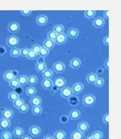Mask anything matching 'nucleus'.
I'll return each mask as SVG.
<instances>
[{"label":"nucleus","instance_id":"obj_1","mask_svg":"<svg viewBox=\"0 0 121 139\" xmlns=\"http://www.w3.org/2000/svg\"><path fill=\"white\" fill-rule=\"evenodd\" d=\"M96 97L91 94H88L84 96L83 99V103L85 106L88 107L92 106L96 102Z\"/></svg>","mask_w":121,"mask_h":139},{"label":"nucleus","instance_id":"obj_2","mask_svg":"<svg viewBox=\"0 0 121 139\" xmlns=\"http://www.w3.org/2000/svg\"><path fill=\"white\" fill-rule=\"evenodd\" d=\"M19 43V39L18 37L16 36H14V35H12V36H9L7 38V40H6V44L9 46V47H13V48H15V47H17Z\"/></svg>","mask_w":121,"mask_h":139},{"label":"nucleus","instance_id":"obj_3","mask_svg":"<svg viewBox=\"0 0 121 139\" xmlns=\"http://www.w3.org/2000/svg\"><path fill=\"white\" fill-rule=\"evenodd\" d=\"M56 87L58 88L62 89L64 87H65L66 85V80L63 77H57V78L55 79L54 83H53Z\"/></svg>","mask_w":121,"mask_h":139},{"label":"nucleus","instance_id":"obj_4","mask_svg":"<svg viewBox=\"0 0 121 139\" xmlns=\"http://www.w3.org/2000/svg\"><path fill=\"white\" fill-rule=\"evenodd\" d=\"M66 41H67V36L64 33H62V34H58L54 41L55 43H56L58 45H62L65 44Z\"/></svg>","mask_w":121,"mask_h":139},{"label":"nucleus","instance_id":"obj_5","mask_svg":"<svg viewBox=\"0 0 121 139\" xmlns=\"http://www.w3.org/2000/svg\"><path fill=\"white\" fill-rule=\"evenodd\" d=\"M65 69V66L63 62H56L53 65V70L57 73H62Z\"/></svg>","mask_w":121,"mask_h":139},{"label":"nucleus","instance_id":"obj_6","mask_svg":"<svg viewBox=\"0 0 121 139\" xmlns=\"http://www.w3.org/2000/svg\"><path fill=\"white\" fill-rule=\"evenodd\" d=\"M19 28H20V26H19V23H17V22H12L8 26V30L10 32L14 34L19 31Z\"/></svg>","mask_w":121,"mask_h":139},{"label":"nucleus","instance_id":"obj_7","mask_svg":"<svg viewBox=\"0 0 121 139\" xmlns=\"http://www.w3.org/2000/svg\"><path fill=\"white\" fill-rule=\"evenodd\" d=\"M72 92L71 88H70L69 87H64V88L62 89L61 91V95L65 99H69L72 96Z\"/></svg>","mask_w":121,"mask_h":139},{"label":"nucleus","instance_id":"obj_8","mask_svg":"<svg viewBox=\"0 0 121 139\" xmlns=\"http://www.w3.org/2000/svg\"><path fill=\"white\" fill-rule=\"evenodd\" d=\"M3 78L6 81L10 82L13 79L16 78V75H15L14 72L12 70H7L4 73Z\"/></svg>","mask_w":121,"mask_h":139},{"label":"nucleus","instance_id":"obj_9","mask_svg":"<svg viewBox=\"0 0 121 139\" xmlns=\"http://www.w3.org/2000/svg\"><path fill=\"white\" fill-rule=\"evenodd\" d=\"M83 84H82V83H75L73 86H72V92L75 94H79L80 93L82 92V91L83 90Z\"/></svg>","mask_w":121,"mask_h":139},{"label":"nucleus","instance_id":"obj_10","mask_svg":"<svg viewBox=\"0 0 121 139\" xmlns=\"http://www.w3.org/2000/svg\"><path fill=\"white\" fill-rule=\"evenodd\" d=\"M29 132L33 137H37L41 133V130L37 126H32L30 127Z\"/></svg>","mask_w":121,"mask_h":139},{"label":"nucleus","instance_id":"obj_11","mask_svg":"<svg viewBox=\"0 0 121 139\" xmlns=\"http://www.w3.org/2000/svg\"><path fill=\"white\" fill-rule=\"evenodd\" d=\"M30 103L33 107L35 106H41L42 104V99L38 96H33L30 99Z\"/></svg>","mask_w":121,"mask_h":139},{"label":"nucleus","instance_id":"obj_12","mask_svg":"<svg viewBox=\"0 0 121 139\" xmlns=\"http://www.w3.org/2000/svg\"><path fill=\"white\" fill-rule=\"evenodd\" d=\"M48 17L45 15H41L38 16L36 19V23H37L38 25L40 26H44L45 25H46V23H48Z\"/></svg>","mask_w":121,"mask_h":139},{"label":"nucleus","instance_id":"obj_13","mask_svg":"<svg viewBox=\"0 0 121 139\" xmlns=\"http://www.w3.org/2000/svg\"><path fill=\"white\" fill-rule=\"evenodd\" d=\"M14 112L12 109H5L2 112L3 119H6V120H10L13 117Z\"/></svg>","mask_w":121,"mask_h":139},{"label":"nucleus","instance_id":"obj_14","mask_svg":"<svg viewBox=\"0 0 121 139\" xmlns=\"http://www.w3.org/2000/svg\"><path fill=\"white\" fill-rule=\"evenodd\" d=\"M93 25L96 28H101L104 25V20L103 18H97L93 20Z\"/></svg>","mask_w":121,"mask_h":139},{"label":"nucleus","instance_id":"obj_15","mask_svg":"<svg viewBox=\"0 0 121 139\" xmlns=\"http://www.w3.org/2000/svg\"><path fill=\"white\" fill-rule=\"evenodd\" d=\"M82 65V62L78 58H73L70 62V66L73 69H78Z\"/></svg>","mask_w":121,"mask_h":139},{"label":"nucleus","instance_id":"obj_16","mask_svg":"<svg viewBox=\"0 0 121 139\" xmlns=\"http://www.w3.org/2000/svg\"><path fill=\"white\" fill-rule=\"evenodd\" d=\"M10 121L9 120L2 119L0 120V128L2 130H7L10 127Z\"/></svg>","mask_w":121,"mask_h":139},{"label":"nucleus","instance_id":"obj_17","mask_svg":"<svg viewBox=\"0 0 121 139\" xmlns=\"http://www.w3.org/2000/svg\"><path fill=\"white\" fill-rule=\"evenodd\" d=\"M53 83L51 79H44L42 81V86L45 90H49L50 88H51V87L53 86Z\"/></svg>","mask_w":121,"mask_h":139},{"label":"nucleus","instance_id":"obj_18","mask_svg":"<svg viewBox=\"0 0 121 139\" xmlns=\"http://www.w3.org/2000/svg\"><path fill=\"white\" fill-rule=\"evenodd\" d=\"M78 131H79L82 132V133H85V132L89 130V124L86 122H80V123L78 124Z\"/></svg>","mask_w":121,"mask_h":139},{"label":"nucleus","instance_id":"obj_19","mask_svg":"<svg viewBox=\"0 0 121 139\" xmlns=\"http://www.w3.org/2000/svg\"><path fill=\"white\" fill-rule=\"evenodd\" d=\"M81 116V113L79 110L78 109H72L71 112H70L69 117L72 120H76L79 119Z\"/></svg>","mask_w":121,"mask_h":139},{"label":"nucleus","instance_id":"obj_20","mask_svg":"<svg viewBox=\"0 0 121 139\" xmlns=\"http://www.w3.org/2000/svg\"><path fill=\"white\" fill-rule=\"evenodd\" d=\"M55 44V43L54 41H52V40L47 39L44 41L43 47H44V48H46V49H48V50H51L52 48L54 47Z\"/></svg>","mask_w":121,"mask_h":139},{"label":"nucleus","instance_id":"obj_21","mask_svg":"<svg viewBox=\"0 0 121 139\" xmlns=\"http://www.w3.org/2000/svg\"><path fill=\"white\" fill-rule=\"evenodd\" d=\"M97 76L94 73H90L86 76V81L90 84H94L96 80H97Z\"/></svg>","mask_w":121,"mask_h":139},{"label":"nucleus","instance_id":"obj_22","mask_svg":"<svg viewBox=\"0 0 121 139\" xmlns=\"http://www.w3.org/2000/svg\"><path fill=\"white\" fill-rule=\"evenodd\" d=\"M67 34H68V36H69L71 38L75 39L78 36L79 32H78V29L75 28H70Z\"/></svg>","mask_w":121,"mask_h":139},{"label":"nucleus","instance_id":"obj_23","mask_svg":"<svg viewBox=\"0 0 121 139\" xmlns=\"http://www.w3.org/2000/svg\"><path fill=\"white\" fill-rule=\"evenodd\" d=\"M18 80L19 86H25L26 84L28 83V77L25 75H21V76H19L17 78Z\"/></svg>","mask_w":121,"mask_h":139},{"label":"nucleus","instance_id":"obj_24","mask_svg":"<svg viewBox=\"0 0 121 139\" xmlns=\"http://www.w3.org/2000/svg\"><path fill=\"white\" fill-rule=\"evenodd\" d=\"M83 133L78 130L75 131L71 134V139H83Z\"/></svg>","mask_w":121,"mask_h":139},{"label":"nucleus","instance_id":"obj_25","mask_svg":"<svg viewBox=\"0 0 121 139\" xmlns=\"http://www.w3.org/2000/svg\"><path fill=\"white\" fill-rule=\"evenodd\" d=\"M66 134L65 132L62 130H59L55 132L54 135L55 139H65Z\"/></svg>","mask_w":121,"mask_h":139},{"label":"nucleus","instance_id":"obj_26","mask_svg":"<svg viewBox=\"0 0 121 139\" xmlns=\"http://www.w3.org/2000/svg\"><path fill=\"white\" fill-rule=\"evenodd\" d=\"M13 133L14 135L16 137H18V138L23 137V135H24V130L21 128H15L14 130Z\"/></svg>","mask_w":121,"mask_h":139},{"label":"nucleus","instance_id":"obj_27","mask_svg":"<svg viewBox=\"0 0 121 139\" xmlns=\"http://www.w3.org/2000/svg\"><path fill=\"white\" fill-rule=\"evenodd\" d=\"M47 68V65L45 62L44 63H37L35 66V69L38 72H42L43 73Z\"/></svg>","mask_w":121,"mask_h":139},{"label":"nucleus","instance_id":"obj_28","mask_svg":"<svg viewBox=\"0 0 121 139\" xmlns=\"http://www.w3.org/2000/svg\"><path fill=\"white\" fill-rule=\"evenodd\" d=\"M26 95L29 96V97H33V96H35V95H36L37 90L34 87L30 86L26 89Z\"/></svg>","mask_w":121,"mask_h":139},{"label":"nucleus","instance_id":"obj_29","mask_svg":"<svg viewBox=\"0 0 121 139\" xmlns=\"http://www.w3.org/2000/svg\"><path fill=\"white\" fill-rule=\"evenodd\" d=\"M53 31H54L57 35L60 34H62V33H64V26H63L62 25L60 24L56 25L55 26L54 28H53Z\"/></svg>","mask_w":121,"mask_h":139},{"label":"nucleus","instance_id":"obj_30","mask_svg":"<svg viewBox=\"0 0 121 139\" xmlns=\"http://www.w3.org/2000/svg\"><path fill=\"white\" fill-rule=\"evenodd\" d=\"M53 73L51 70H48L46 69L44 72L42 73V76L44 79H51L53 77Z\"/></svg>","mask_w":121,"mask_h":139},{"label":"nucleus","instance_id":"obj_31","mask_svg":"<svg viewBox=\"0 0 121 139\" xmlns=\"http://www.w3.org/2000/svg\"><path fill=\"white\" fill-rule=\"evenodd\" d=\"M37 83V78L35 76L31 75L28 77V83L30 85L33 86L36 84Z\"/></svg>","mask_w":121,"mask_h":139},{"label":"nucleus","instance_id":"obj_32","mask_svg":"<svg viewBox=\"0 0 121 139\" xmlns=\"http://www.w3.org/2000/svg\"><path fill=\"white\" fill-rule=\"evenodd\" d=\"M8 97H9V99L10 101H12V102H14L15 101H16L17 99H18L19 98V95L15 91H11L8 95Z\"/></svg>","mask_w":121,"mask_h":139},{"label":"nucleus","instance_id":"obj_33","mask_svg":"<svg viewBox=\"0 0 121 139\" xmlns=\"http://www.w3.org/2000/svg\"><path fill=\"white\" fill-rule=\"evenodd\" d=\"M20 53H21V50H19L18 48H13L12 50H10V55L13 57H18L20 55Z\"/></svg>","mask_w":121,"mask_h":139},{"label":"nucleus","instance_id":"obj_34","mask_svg":"<svg viewBox=\"0 0 121 139\" xmlns=\"http://www.w3.org/2000/svg\"><path fill=\"white\" fill-rule=\"evenodd\" d=\"M49 50H48V49H46V48H44V47H41V50H40V52L38 55H41V57H47L48 55H49Z\"/></svg>","mask_w":121,"mask_h":139},{"label":"nucleus","instance_id":"obj_35","mask_svg":"<svg viewBox=\"0 0 121 139\" xmlns=\"http://www.w3.org/2000/svg\"><path fill=\"white\" fill-rule=\"evenodd\" d=\"M69 102L71 106H75L79 103V99L77 97L75 96H71L70 98H69Z\"/></svg>","mask_w":121,"mask_h":139},{"label":"nucleus","instance_id":"obj_36","mask_svg":"<svg viewBox=\"0 0 121 139\" xmlns=\"http://www.w3.org/2000/svg\"><path fill=\"white\" fill-rule=\"evenodd\" d=\"M96 15L95 10H86L85 11V16L88 19H92Z\"/></svg>","mask_w":121,"mask_h":139},{"label":"nucleus","instance_id":"obj_37","mask_svg":"<svg viewBox=\"0 0 121 139\" xmlns=\"http://www.w3.org/2000/svg\"><path fill=\"white\" fill-rule=\"evenodd\" d=\"M24 103V102L23 99L19 98L18 99H17L16 101H15L14 102H13V105H14V106L19 109V108H20V107L21 106L23 105Z\"/></svg>","mask_w":121,"mask_h":139},{"label":"nucleus","instance_id":"obj_38","mask_svg":"<svg viewBox=\"0 0 121 139\" xmlns=\"http://www.w3.org/2000/svg\"><path fill=\"white\" fill-rule=\"evenodd\" d=\"M42 112L41 106H35L32 108V113L34 115H39Z\"/></svg>","mask_w":121,"mask_h":139},{"label":"nucleus","instance_id":"obj_39","mask_svg":"<svg viewBox=\"0 0 121 139\" xmlns=\"http://www.w3.org/2000/svg\"><path fill=\"white\" fill-rule=\"evenodd\" d=\"M10 86L11 88H12L14 89L17 88L19 86V84L17 79L15 78L12 80H11V81L10 82Z\"/></svg>","mask_w":121,"mask_h":139},{"label":"nucleus","instance_id":"obj_40","mask_svg":"<svg viewBox=\"0 0 121 139\" xmlns=\"http://www.w3.org/2000/svg\"><path fill=\"white\" fill-rule=\"evenodd\" d=\"M28 109H29V106L27 105L26 104H24V103L19 108V111L22 113H26V112H28Z\"/></svg>","mask_w":121,"mask_h":139},{"label":"nucleus","instance_id":"obj_41","mask_svg":"<svg viewBox=\"0 0 121 139\" xmlns=\"http://www.w3.org/2000/svg\"><path fill=\"white\" fill-rule=\"evenodd\" d=\"M92 136L94 139H102L103 137V133L99 131H96L93 132Z\"/></svg>","mask_w":121,"mask_h":139},{"label":"nucleus","instance_id":"obj_42","mask_svg":"<svg viewBox=\"0 0 121 139\" xmlns=\"http://www.w3.org/2000/svg\"><path fill=\"white\" fill-rule=\"evenodd\" d=\"M56 36H57V34L53 30H52V31L49 32V33L48 34V39L52 40V41H55Z\"/></svg>","mask_w":121,"mask_h":139},{"label":"nucleus","instance_id":"obj_43","mask_svg":"<svg viewBox=\"0 0 121 139\" xmlns=\"http://www.w3.org/2000/svg\"><path fill=\"white\" fill-rule=\"evenodd\" d=\"M41 47L39 45V44H34V45H33L32 48H31V50H32L34 53H35L37 55H38V54H39V52H40V50H41Z\"/></svg>","mask_w":121,"mask_h":139},{"label":"nucleus","instance_id":"obj_44","mask_svg":"<svg viewBox=\"0 0 121 139\" xmlns=\"http://www.w3.org/2000/svg\"><path fill=\"white\" fill-rule=\"evenodd\" d=\"M104 83V80L103 78H97V80L95 82L94 84L97 87H101L103 86Z\"/></svg>","mask_w":121,"mask_h":139},{"label":"nucleus","instance_id":"obj_45","mask_svg":"<svg viewBox=\"0 0 121 139\" xmlns=\"http://www.w3.org/2000/svg\"><path fill=\"white\" fill-rule=\"evenodd\" d=\"M12 135L9 131H4L1 134V138L2 139H11Z\"/></svg>","mask_w":121,"mask_h":139},{"label":"nucleus","instance_id":"obj_46","mask_svg":"<svg viewBox=\"0 0 121 139\" xmlns=\"http://www.w3.org/2000/svg\"><path fill=\"white\" fill-rule=\"evenodd\" d=\"M37 56V55L35 53H34L31 50H30V51H29V52H28V55H27V57H28L29 59L33 60V59H36Z\"/></svg>","mask_w":121,"mask_h":139},{"label":"nucleus","instance_id":"obj_47","mask_svg":"<svg viewBox=\"0 0 121 139\" xmlns=\"http://www.w3.org/2000/svg\"><path fill=\"white\" fill-rule=\"evenodd\" d=\"M29 51H30V49L28 48H22V49L21 50L20 55H22L23 57H27V55H28Z\"/></svg>","mask_w":121,"mask_h":139},{"label":"nucleus","instance_id":"obj_48","mask_svg":"<svg viewBox=\"0 0 121 139\" xmlns=\"http://www.w3.org/2000/svg\"><path fill=\"white\" fill-rule=\"evenodd\" d=\"M109 114L107 113L105 114L104 116L103 117V121L106 124H109Z\"/></svg>","mask_w":121,"mask_h":139},{"label":"nucleus","instance_id":"obj_49","mask_svg":"<svg viewBox=\"0 0 121 139\" xmlns=\"http://www.w3.org/2000/svg\"><path fill=\"white\" fill-rule=\"evenodd\" d=\"M21 13L22 14V15L24 16H28L29 15L31 14V10H21Z\"/></svg>","mask_w":121,"mask_h":139},{"label":"nucleus","instance_id":"obj_50","mask_svg":"<svg viewBox=\"0 0 121 139\" xmlns=\"http://www.w3.org/2000/svg\"><path fill=\"white\" fill-rule=\"evenodd\" d=\"M109 42H110V39H109V36H106L103 39V43L105 45L108 46L109 45Z\"/></svg>","mask_w":121,"mask_h":139},{"label":"nucleus","instance_id":"obj_51","mask_svg":"<svg viewBox=\"0 0 121 139\" xmlns=\"http://www.w3.org/2000/svg\"><path fill=\"white\" fill-rule=\"evenodd\" d=\"M60 120H61V122H62V123H65V122L68 121V118H67V117H66L65 115H64V116H62L61 117Z\"/></svg>","mask_w":121,"mask_h":139},{"label":"nucleus","instance_id":"obj_52","mask_svg":"<svg viewBox=\"0 0 121 139\" xmlns=\"http://www.w3.org/2000/svg\"><path fill=\"white\" fill-rule=\"evenodd\" d=\"M110 11L109 10H106L104 12V16L106 19H109V16H110Z\"/></svg>","mask_w":121,"mask_h":139},{"label":"nucleus","instance_id":"obj_53","mask_svg":"<svg viewBox=\"0 0 121 139\" xmlns=\"http://www.w3.org/2000/svg\"><path fill=\"white\" fill-rule=\"evenodd\" d=\"M104 66H105L106 69H109V59H107L105 62H104Z\"/></svg>","mask_w":121,"mask_h":139},{"label":"nucleus","instance_id":"obj_54","mask_svg":"<svg viewBox=\"0 0 121 139\" xmlns=\"http://www.w3.org/2000/svg\"><path fill=\"white\" fill-rule=\"evenodd\" d=\"M44 62H45V61H44V59L43 57H41L40 58H38L37 63H44Z\"/></svg>","mask_w":121,"mask_h":139},{"label":"nucleus","instance_id":"obj_55","mask_svg":"<svg viewBox=\"0 0 121 139\" xmlns=\"http://www.w3.org/2000/svg\"><path fill=\"white\" fill-rule=\"evenodd\" d=\"M44 139H54L51 136H46V137L44 138Z\"/></svg>","mask_w":121,"mask_h":139},{"label":"nucleus","instance_id":"obj_56","mask_svg":"<svg viewBox=\"0 0 121 139\" xmlns=\"http://www.w3.org/2000/svg\"><path fill=\"white\" fill-rule=\"evenodd\" d=\"M86 139H94V138H93L92 135H89L87 137H86Z\"/></svg>","mask_w":121,"mask_h":139},{"label":"nucleus","instance_id":"obj_57","mask_svg":"<svg viewBox=\"0 0 121 139\" xmlns=\"http://www.w3.org/2000/svg\"><path fill=\"white\" fill-rule=\"evenodd\" d=\"M22 139H31V138L29 136H24V137H22Z\"/></svg>","mask_w":121,"mask_h":139}]
</instances>
